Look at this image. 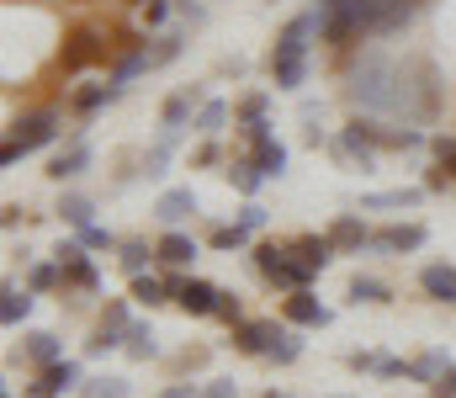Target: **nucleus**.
Returning a JSON list of instances; mask_svg holds the SVG:
<instances>
[{"label":"nucleus","mask_w":456,"mask_h":398,"mask_svg":"<svg viewBox=\"0 0 456 398\" xmlns=\"http://www.w3.org/2000/svg\"><path fill=\"white\" fill-rule=\"evenodd\" d=\"M345 85H350V102H355L361 112H377V118H403V123L425 118V102L414 96L409 75H403L387 53H377V48H366V53L350 64Z\"/></svg>","instance_id":"f257e3e1"},{"label":"nucleus","mask_w":456,"mask_h":398,"mask_svg":"<svg viewBox=\"0 0 456 398\" xmlns=\"http://www.w3.org/2000/svg\"><path fill=\"white\" fill-rule=\"evenodd\" d=\"M314 32H319V11L292 16V21H287V32L276 37L271 75H276V85H281V91H297V85L308 80V37H314Z\"/></svg>","instance_id":"f03ea898"},{"label":"nucleus","mask_w":456,"mask_h":398,"mask_svg":"<svg viewBox=\"0 0 456 398\" xmlns=\"http://www.w3.org/2000/svg\"><path fill=\"white\" fill-rule=\"evenodd\" d=\"M255 265H260V271H265L271 281L292 287V292H303V287L314 281V265L303 261V256H297L292 245H287V250H276V245H260V250H255Z\"/></svg>","instance_id":"7ed1b4c3"},{"label":"nucleus","mask_w":456,"mask_h":398,"mask_svg":"<svg viewBox=\"0 0 456 398\" xmlns=\"http://www.w3.org/2000/svg\"><path fill=\"white\" fill-rule=\"evenodd\" d=\"M102 53H107L102 32H96V27H75V32L64 37V53H59V59H64V69H86V64H96Z\"/></svg>","instance_id":"20e7f679"},{"label":"nucleus","mask_w":456,"mask_h":398,"mask_svg":"<svg viewBox=\"0 0 456 398\" xmlns=\"http://www.w3.org/2000/svg\"><path fill=\"white\" fill-rule=\"evenodd\" d=\"M366 245H371V250H382V256H409V250H419V245H425V223H393V229L371 234Z\"/></svg>","instance_id":"39448f33"},{"label":"nucleus","mask_w":456,"mask_h":398,"mask_svg":"<svg viewBox=\"0 0 456 398\" xmlns=\"http://www.w3.org/2000/svg\"><path fill=\"white\" fill-rule=\"evenodd\" d=\"M53 133H59V112H32V118H21V123H16L11 143L27 154V149H43V143H53Z\"/></svg>","instance_id":"423d86ee"},{"label":"nucleus","mask_w":456,"mask_h":398,"mask_svg":"<svg viewBox=\"0 0 456 398\" xmlns=\"http://www.w3.org/2000/svg\"><path fill=\"white\" fill-rule=\"evenodd\" d=\"M419 197H425V191H414V186H398V191H366V197H361V213H409V207H419Z\"/></svg>","instance_id":"0eeeda50"},{"label":"nucleus","mask_w":456,"mask_h":398,"mask_svg":"<svg viewBox=\"0 0 456 398\" xmlns=\"http://www.w3.org/2000/svg\"><path fill=\"white\" fill-rule=\"evenodd\" d=\"M191 213H197V191H191V186H175V191H165V197L154 202V218H159V223H170V229H175V223H186Z\"/></svg>","instance_id":"6e6552de"},{"label":"nucleus","mask_w":456,"mask_h":398,"mask_svg":"<svg viewBox=\"0 0 456 398\" xmlns=\"http://www.w3.org/2000/svg\"><path fill=\"white\" fill-rule=\"evenodd\" d=\"M287 319H292V324H303V329H324V324H330V308L303 287V292H292V297H287Z\"/></svg>","instance_id":"1a4fd4ad"},{"label":"nucleus","mask_w":456,"mask_h":398,"mask_svg":"<svg viewBox=\"0 0 456 398\" xmlns=\"http://www.w3.org/2000/svg\"><path fill=\"white\" fill-rule=\"evenodd\" d=\"M281 335H287V329H276V324L260 319V324H239V329H233V345L249 351V356H271V345H276Z\"/></svg>","instance_id":"9d476101"},{"label":"nucleus","mask_w":456,"mask_h":398,"mask_svg":"<svg viewBox=\"0 0 456 398\" xmlns=\"http://www.w3.org/2000/svg\"><path fill=\"white\" fill-rule=\"evenodd\" d=\"M59 265H64V276H69L75 287H86V292H96V287H102L96 265L86 261V245H64V250H59Z\"/></svg>","instance_id":"9b49d317"},{"label":"nucleus","mask_w":456,"mask_h":398,"mask_svg":"<svg viewBox=\"0 0 456 398\" xmlns=\"http://www.w3.org/2000/svg\"><path fill=\"white\" fill-rule=\"evenodd\" d=\"M80 383V367L75 361H53V367H43V378L32 383V394L37 398H59L64 388H75Z\"/></svg>","instance_id":"f8f14e48"},{"label":"nucleus","mask_w":456,"mask_h":398,"mask_svg":"<svg viewBox=\"0 0 456 398\" xmlns=\"http://www.w3.org/2000/svg\"><path fill=\"white\" fill-rule=\"evenodd\" d=\"M419 287H425L436 303H456V271L452 265H425V271H419Z\"/></svg>","instance_id":"ddd939ff"},{"label":"nucleus","mask_w":456,"mask_h":398,"mask_svg":"<svg viewBox=\"0 0 456 398\" xmlns=\"http://www.w3.org/2000/svg\"><path fill=\"white\" fill-rule=\"evenodd\" d=\"M175 303H181L186 313H213V308H218V287H213V281H186Z\"/></svg>","instance_id":"4468645a"},{"label":"nucleus","mask_w":456,"mask_h":398,"mask_svg":"<svg viewBox=\"0 0 456 398\" xmlns=\"http://www.w3.org/2000/svg\"><path fill=\"white\" fill-rule=\"evenodd\" d=\"M165 265H191V256H197V240H186L181 229H170L165 240H159V250H154Z\"/></svg>","instance_id":"2eb2a0df"},{"label":"nucleus","mask_w":456,"mask_h":398,"mask_svg":"<svg viewBox=\"0 0 456 398\" xmlns=\"http://www.w3.org/2000/svg\"><path fill=\"white\" fill-rule=\"evenodd\" d=\"M330 240H335V250H361L371 234H366V223H361V218H350V213H345V218L330 223Z\"/></svg>","instance_id":"dca6fc26"},{"label":"nucleus","mask_w":456,"mask_h":398,"mask_svg":"<svg viewBox=\"0 0 456 398\" xmlns=\"http://www.w3.org/2000/svg\"><path fill=\"white\" fill-rule=\"evenodd\" d=\"M446 372H452V356H446V351H425V356L409 367V378H419V383H430V388H436Z\"/></svg>","instance_id":"f3484780"},{"label":"nucleus","mask_w":456,"mask_h":398,"mask_svg":"<svg viewBox=\"0 0 456 398\" xmlns=\"http://www.w3.org/2000/svg\"><path fill=\"white\" fill-rule=\"evenodd\" d=\"M80 170H91V149H86V143H75L69 154H59V159L48 165L53 181H69V175H80Z\"/></svg>","instance_id":"a211bd4d"},{"label":"nucleus","mask_w":456,"mask_h":398,"mask_svg":"<svg viewBox=\"0 0 456 398\" xmlns=\"http://www.w3.org/2000/svg\"><path fill=\"white\" fill-rule=\"evenodd\" d=\"M292 250H297L303 261L314 265V271H324V265H330V256H335V240H330V234H324V240H314V234H303V240H297Z\"/></svg>","instance_id":"6ab92c4d"},{"label":"nucleus","mask_w":456,"mask_h":398,"mask_svg":"<svg viewBox=\"0 0 456 398\" xmlns=\"http://www.w3.org/2000/svg\"><path fill=\"white\" fill-rule=\"evenodd\" d=\"M122 345H127V356H138V361H149V356L159 351V340H154V329H149V324H127Z\"/></svg>","instance_id":"aec40b11"},{"label":"nucleus","mask_w":456,"mask_h":398,"mask_svg":"<svg viewBox=\"0 0 456 398\" xmlns=\"http://www.w3.org/2000/svg\"><path fill=\"white\" fill-rule=\"evenodd\" d=\"M255 165H260V175H265V181H276V175L287 170V149L271 138V143H260V149H255Z\"/></svg>","instance_id":"412c9836"},{"label":"nucleus","mask_w":456,"mask_h":398,"mask_svg":"<svg viewBox=\"0 0 456 398\" xmlns=\"http://www.w3.org/2000/svg\"><path fill=\"white\" fill-rule=\"evenodd\" d=\"M393 292H387V281H377V276H350V303H387Z\"/></svg>","instance_id":"4be33fe9"},{"label":"nucleus","mask_w":456,"mask_h":398,"mask_svg":"<svg viewBox=\"0 0 456 398\" xmlns=\"http://www.w3.org/2000/svg\"><path fill=\"white\" fill-rule=\"evenodd\" d=\"M228 181H233V186H239L244 197H255L265 175H260V165H255V159H239V165H228Z\"/></svg>","instance_id":"5701e85b"},{"label":"nucleus","mask_w":456,"mask_h":398,"mask_svg":"<svg viewBox=\"0 0 456 398\" xmlns=\"http://www.w3.org/2000/svg\"><path fill=\"white\" fill-rule=\"evenodd\" d=\"M59 356H64V345H59L53 335H32V340H27V361H37V367H53Z\"/></svg>","instance_id":"b1692460"},{"label":"nucleus","mask_w":456,"mask_h":398,"mask_svg":"<svg viewBox=\"0 0 456 398\" xmlns=\"http://www.w3.org/2000/svg\"><path fill=\"white\" fill-rule=\"evenodd\" d=\"M59 213H64V223H75V229H91V197L69 191V197L59 202Z\"/></svg>","instance_id":"393cba45"},{"label":"nucleus","mask_w":456,"mask_h":398,"mask_svg":"<svg viewBox=\"0 0 456 398\" xmlns=\"http://www.w3.org/2000/svg\"><path fill=\"white\" fill-rule=\"evenodd\" d=\"M27 313H32V297H27V292H16V287H5V303H0V319H5V324H21Z\"/></svg>","instance_id":"a878e982"},{"label":"nucleus","mask_w":456,"mask_h":398,"mask_svg":"<svg viewBox=\"0 0 456 398\" xmlns=\"http://www.w3.org/2000/svg\"><path fill=\"white\" fill-rule=\"evenodd\" d=\"M191 102H197L191 91H186V96H170V102H165V128H170V133H181V123L191 118Z\"/></svg>","instance_id":"bb28decb"},{"label":"nucleus","mask_w":456,"mask_h":398,"mask_svg":"<svg viewBox=\"0 0 456 398\" xmlns=\"http://www.w3.org/2000/svg\"><path fill=\"white\" fill-rule=\"evenodd\" d=\"M165 292H170L165 281H154V276H133V297H138V303L154 308V303H165Z\"/></svg>","instance_id":"cd10ccee"},{"label":"nucleus","mask_w":456,"mask_h":398,"mask_svg":"<svg viewBox=\"0 0 456 398\" xmlns=\"http://www.w3.org/2000/svg\"><path fill=\"white\" fill-rule=\"evenodd\" d=\"M224 123H228V107H224V102H208V107L197 112V128L208 133V138H213V133H224Z\"/></svg>","instance_id":"c85d7f7f"},{"label":"nucleus","mask_w":456,"mask_h":398,"mask_svg":"<svg viewBox=\"0 0 456 398\" xmlns=\"http://www.w3.org/2000/svg\"><path fill=\"white\" fill-rule=\"evenodd\" d=\"M117 96V85H91V91H80V96H75V112H96V107H102V102H112Z\"/></svg>","instance_id":"c756f323"},{"label":"nucleus","mask_w":456,"mask_h":398,"mask_svg":"<svg viewBox=\"0 0 456 398\" xmlns=\"http://www.w3.org/2000/svg\"><path fill=\"white\" fill-rule=\"evenodd\" d=\"M249 240V229L244 223H233V229H213V250H239Z\"/></svg>","instance_id":"7c9ffc66"},{"label":"nucleus","mask_w":456,"mask_h":398,"mask_svg":"<svg viewBox=\"0 0 456 398\" xmlns=\"http://www.w3.org/2000/svg\"><path fill=\"white\" fill-rule=\"evenodd\" d=\"M86 398H127V383L122 378H102V383H91Z\"/></svg>","instance_id":"2f4dec72"},{"label":"nucleus","mask_w":456,"mask_h":398,"mask_svg":"<svg viewBox=\"0 0 456 398\" xmlns=\"http://www.w3.org/2000/svg\"><path fill=\"white\" fill-rule=\"evenodd\" d=\"M297 351H303V340H297V335H281V340L271 345V361H281V367H287V361H297Z\"/></svg>","instance_id":"473e14b6"},{"label":"nucleus","mask_w":456,"mask_h":398,"mask_svg":"<svg viewBox=\"0 0 456 398\" xmlns=\"http://www.w3.org/2000/svg\"><path fill=\"white\" fill-rule=\"evenodd\" d=\"M143 265H149V250H143V245H122V271L143 276Z\"/></svg>","instance_id":"72a5a7b5"},{"label":"nucleus","mask_w":456,"mask_h":398,"mask_svg":"<svg viewBox=\"0 0 456 398\" xmlns=\"http://www.w3.org/2000/svg\"><path fill=\"white\" fill-rule=\"evenodd\" d=\"M175 53H181V37H159V48L149 53V69H154V64H170Z\"/></svg>","instance_id":"f704fd0d"},{"label":"nucleus","mask_w":456,"mask_h":398,"mask_svg":"<svg viewBox=\"0 0 456 398\" xmlns=\"http://www.w3.org/2000/svg\"><path fill=\"white\" fill-rule=\"evenodd\" d=\"M265 107H271V96H244L239 118H244V123H260V118H265Z\"/></svg>","instance_id":"c9c22d12"},{"label":"nucleus","mask_w":456,"mask_h":398,"mask_svg":"<svg viewBox=\"0 0 456 398\" xmlns=\"http://www.w3.org/2000/svg\"><path fill=\"white\" fill-rule=\"evenodd\" d=\"M80 245H86V250H112V234L91 223V229H80Z\"/></svg>","instance_id":"e433bc0d"},{"label":"nucleus","mask_w":456,"mask_h":398,"mask_svg":"<svg viewBox=\"0 0 456 398\" xmlns=\"http://www.w3.org/2000/svg\"><path fill=\"white\" fill-rule=\"evenodd\" d=\"M239 223H244L249 234H255V229H265V207H260V202H244V213H239Z\"/></svg>","instance_id":"4c0bfd02"},{"label":"nucleus","mask_w":456,"mask_h":398,"mask_svg":"<svg viewBox=\"0 0 456 398\" xmlns=\"http://www.w3.org/2000/svg\"><path fill=\"white\" fill-rule=\"evenodd\" d=\"M59 271H64V265H32V287H37V292H48V287L59 281Z\"/></svg>","instance_id":"58836bf2"},{"label":"nucleus","mask_w":456,"mask_h":398,"mask_svg":"<svg viewBox=\"0 0 456 398\" xmlns=\"http://www.w3.org/2000/svg\"><path fill=\"white\" fill-rule=\"evenodd\" d=\"M218 319H228V324H239V297L233 292H218V308H213Z\"/></svg>","instance_id":"ea45409f"},{"label":"nucleus","mask_w":456,"mask_h":398,"mask_svg":"<svg viewBox=\"0 0 456 398\" xmlns=\"http://www.w3.org/2000/svg\"><path fill=\"white\" fill-rule=\"evenodd\" d=\"M436 159H441V170L452 165V175H456V138H436Z\"/></svg>","instance_id":"a19ab883"},{"label":"nucleus","mask_w":456,"mask_h":398,"mask_svg":"<svg viewBox=\"0 0 456 398\" xmlns=\"http://www.w3.org/2000/svg\"><path fill=\"white\" fill-rule=\"evenodd\" d=\"M165 16H170V5H165V0H143V21H149V27H159Z\"/></svg>","instance_id":"79ce46f5"},{"label":"nucleus","mask_w":456,"mask_h":398,"mask_svg":"<svg viewBox=\"0 0 456 398\" xmlns=\"http://www.w3.org/2000/svg\"><path fill=\"white\" fill-rule=\"evenodd\" d=\"M202 398H239V388H233L228 378H218V383H208V394Z\"/></svg>","instance_id":"37998d69"},{"label":"nucleus","mask_w":456,"mask_h":398,"mask_svg":"<svg viewBox=\"0 0 456 398\" xmlns=\"http://www.w3.org/2000/svg\"><path fill=\"white\" fill-rule=\"evenodd\" d=\"M436 398H456V367L441 378V383H436Z\"/></svg>","instance_id":"c03bdc74"},{"label":"nucleus","mask_w":456,"mask_h":398,"mask_svg":"<svg viewBox=\"0 0 456 398\" xmlns=\"http://www.w3.org/2000/svg\"><path fill=\"white\" fill-rule=\"evenodd\" d=\"M425 191H446V170H430L425 175Z\"/></svg>","instance_id":"a18cd8bd"},{"label":"nucleus","mask_w":456,"mask_h":398,"mask_svg":"<svg viewBox=\"0 0 456 398\" xmlns=\"http://www.w3.org/2000/svg\"><path fill=\"white\" fill-rule=\"evenodd\" d=\"M159 398H197V388H191V383H181V388H165Z\"/></svg>","instance_id":"49530a36"},{"label":"nucleus","mask_w":456,"mask_h":398,"mask_svg":"<svg viewBox=\"0 0 456 398\" xmlns=\"http://www.w3.org/2000/svg\"><path fill=\"white\" fill-rule=\"evenodd\" d=\"M265 398H281V394H265Z\"/></svg>","instance_id":"de8ad7c7"},{"label":"nucleus","mask_w":456,"mask_h":398,"mask_svg":"<svg viewBox=\"0 0 456 398\" xmlns=\"http://www.w3.org/2000/svg\"><path fill=\"white\" fill-rule=\"evenodd\" d=\"M138 5H143V0H138Z\"/></svg>","instance_id":"09e8293b"}]
</instances>
